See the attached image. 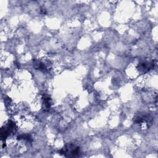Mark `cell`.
I'll use <instances>...</instances> for the list:
<instances>
[{
	"label": "cell",
	"instance_id": "cell-3",
	"mask_svg": "<svg viewBox=\"0 0 158 158\" xmlns=\"http://www.w3.org/2000/svg\"><path fill=\"white\" fill-rule=\"evenodd\" d=\"M155 65L153 60H141L137 66V69L139 71L142 72H147L152 69Z\"/></svg>",
	"mask_w": 158,
	"mask_h": 158
},
{
	"label": "cell",
	"instance_id": "cell-2",
	"mask_svg": "<svg viewBox=\"0 0 158 158\" xmlns=\"http://www.w3.org/2000/svg\"><path fill=\"white\" fill-rule=\"evenodd\" d=\"M15 128H16L15 123L14 122L9 120L6 125H4L3 127L1 128V139L5 140L10 135V133H13L15 131Z\"/></svg>",
	"mask_w": 158,
	"mask_h": 158
},
{
	"label": "cell",
	"instance_id": "cell-1",
	"mask_svg": "<svg viewBox=\"0 0 158 158\" xmlns=\"http://www.w3.org/2000/svg\"><path fill=\"white\" fill-rule=\"evenodd\" d=\"M59 154L66 157H77L81 156L80 148L73 144L68 143L59 151Z\"/></svg>",
	"mask_w": 158,
	"mask_h": 158
},
{
	"label": "cell",
	"instance_id": "cell-4",
	"mask_svg": "<svg viewBox=\"0 0 158 158\" xmlns=\"http://www.w3.org/2000/svg\"><path fill=\"white\" fill-rule=\"evenodd\" d=\"M152 120V118L148 114H139L134 118V122L136 123H150Z\"/></svg>",
	"mask_w": 158,
	"mask_h": 158
},
{
	"label": "cell",
	"instance_id": "cell-6",
	"mask_svg": "<svg viewBox=\"0 0 158 158\" xmlns=\"http://www.w3.org/2000/svg\"><path fill=\"white\" fill-rule=\"evenodd\" d=\"M43 104L46 109H49L51 106V99L48 96H44L43 98Z\"/></svg>",
	"mask_w": 158,
	"mask_h": 158
},
{
	"label": "cell",
	"instance_id": "cell-5",
	"mask_svg": "<svg viewBox=\"0 0 158 158\" xmlns=\"http://www.w3.org/2000/svg\"><path fill=\"white\" fill-rule=\"evenodd\" d=\"M34 67L36 69L40 70L43 71V72H45L47 70L46 65L43 62H42L41 61H39V60H36L35 62Z\"/></svg>",
	"mask_w": 158,
	"mask_h": 158
}]
</instances>
